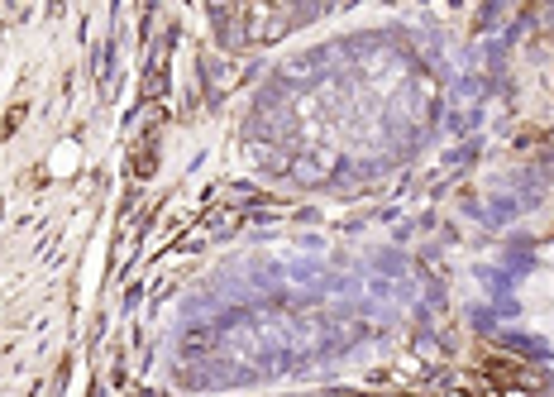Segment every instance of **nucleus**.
<instances>
[{
  "label": "nucleus",
  "mask_w": 554,
  "mask_h": 397,
  "mask_svg": "<svg viewBox=\"0 0 554 397\" xmlns=\"http://www.w3.org/2000/svg\"><path fill=\"white\" fill-rule=\"evenodd\" d=\"M550 292H554V278H550Z\"/></svg>",
  "instance_id": "f257e3e1"
}]
</instances>
